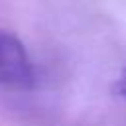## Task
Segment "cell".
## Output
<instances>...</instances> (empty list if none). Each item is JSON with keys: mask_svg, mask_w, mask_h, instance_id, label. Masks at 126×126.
<instances>
[{"mask_svg": "<svg viewBox=\"0 0 126 126\" xmlns=\"http://www.w3.org/2000/svg\"><path fill=\"white\" fill-rule=\"evenodd\" d=\"M33 79V67L24 43L14 33L0 30V87L30 89Z\"/></svg>", "mask_w": 126, "mask_h": 126, "instance_id": "cell-1", "label": "cell"}, {"mask_svg": "<svg viewBox=\"0 0 126 126\" xmlns=\"http://www.w3.org/2000/svg\"><path fill=\"white\" fill-rule=\"evenodd\" d=\"M112 93L116 94V96H122V98H126V67L122 69V73L116 77V81L112 83Z\"/></svg>", "mask_w": 126, "mask_h": 126, "instance_id": "cell-2", "label": "cell"}]
</instances>
